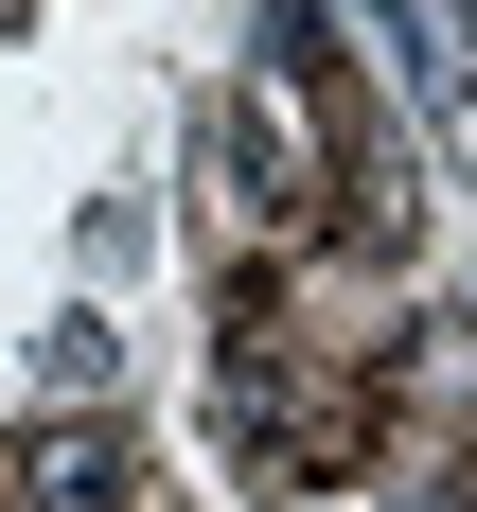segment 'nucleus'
Returning <instances> with one entry per match:
<instances>
[{
	"mask_svg": "<svg viewBox=\"0 0 477 512\" xmlns=\"http://www.w3.org/2000/svg\"><path fill=\"white\" fill-rule=\"evenodd\" d=\"M230 177H248V212H301V177H318V159H301V124H283V89H248V106H230Z\"/></svg>",
	"mask_w": 477,
	"mask_h": 512,
	"instance_id": "f03ea898",
	"label": "nucleus"
},
{
	"mask_svg": "<svg viewBox=\"0 0 477 512\" xmlns=\"http://www.w3.org/2000/svg\"><path fill=\"white\" fill-rule=\"evenodd\" d=\"M18 512H142V442H124V424H53V442H18Z\"/></svg>",
	"mask_w": 477,
	"mask_h": 512,
	"instance_id": "f257e3e1",
	"label": "nucleus"
}]
</instances>
